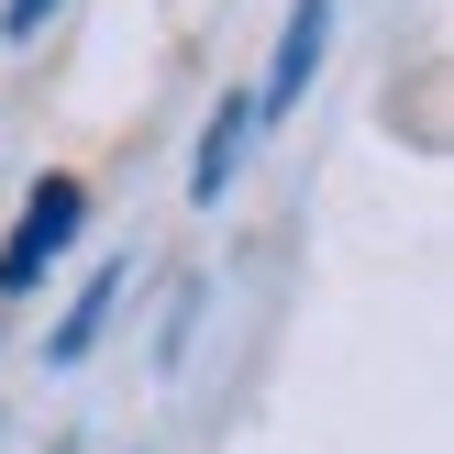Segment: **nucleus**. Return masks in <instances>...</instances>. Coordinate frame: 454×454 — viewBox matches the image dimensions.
Here are the masks:
<instances>
[{
    "instance_id": "f257e3e1",
    "label": "nucleus",
    "mask_w": 454,
    "mask_h": 454,
    "mask_svg": "<svg viewBox=\"0 0 454 454\" xmlns=\"http://www.w3.org/2000/svg\"><path fill=\"white\" fill-rule=\"evenodd\" d=\"M78 222H89V189L78 177H34V200H22V222H12V244H0V288H34L44 266L67 255V244H78Z\"/></svg>"
},
{
    "instance_id": "f03ea898",
    "label": "nucleus",
    "mask_w": 454,
    "mask_h": 454,
    "mask_svg": "<svg viewBox=\"0 0 454 454\" xmlns=\"http://www.w3.org/2000/svg\"><path fill=\"white\" fill-rule=\"evenodd\" d=\"M322 44H333V0H288V34H278V67H266V89H255V122L300 111V89H310V67H322Z\"/></svg>"
},
{
    "instance_id": "7ed1b4c3",
    "label": "nucleus",
    "mask_w": 454,
    "mask_h": 454,
    "mask_svg": "<svg viewBox=\"0 0 454 454\" xmlns=\"http://www.w3.org/2000/svg\"><path fill=\"white\" fill-rule=\"evenodd\" d=\"M244 145H255V100H211V122H200V155H189V200H200V211L233 189Z\"/></svg>"
},
{
    "instance_id": "20e7f679",
    "label": "nucleus",
    "mask_w": 454,
    "mask_h": 454,
    "mask_svg": "<svg viewBox=\"0 0 454 454\" xmlns=\"http://www.w3.org/2000/svg\"><path fill=\"white\" fill-rule=\"evenodd\" d=\"M111 300H122V266H100V278L78 288V310H67V322H56V366H78V355L100 344V322H111Z\"/></svg>"
},
{
    "instance_id": "39448f33",
    "label": "nucleus",
    "mask_w": 454,
    "mask_h": 454,
    "mask_svg": "<svg viewBox=\"0 0 454 454\" xmlns=\"http://www.w3.org/2000/svg\"><path fill=\"white\" fill-rule=\"evenodd\" d=\"M44 12H56V0H0V34H12V44H34V22Z\"/></svg>"
}]
</instances>
